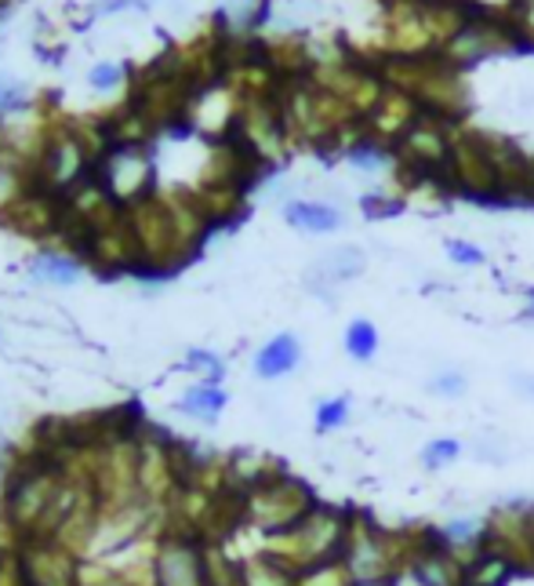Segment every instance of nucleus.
Returning <instances> with one entry per match:
<instances>
[{
  "label": "nucleus",
  "mask_w": 534,
  "mask_h": 586,
  "mask_svg": "<svg viewBox=\"0 0 534 586\" xmlns=\"http://www.w3.org/2000/svg\"><path fill=\"white\" fill-rule=\"evenodd\" d=\"M527 299H531V313H534V291H531V296H527Z\"/></svg>",
  "instance_id": "nucleus-36"
},
{
  "label": "nucleus",
  "mask_w": 534,
  "mask_h": 586,
  "mask_svg": "<svg viewBox=\"0 0 534 586\" xmlns=\"http://www.w3.org/2000/svg\"><path fill=\"white\" fill-rule=\"evenodd\" d=\"M353 586H392V579H360Z\"/></svg>",
  "instance_id": "nucleus-34"
},
{
  "label": "nucleus",
  "mask_w": 534,
  "mask_h": 586,
  "mask_svg": "<svg viewBox=\"0 0 534 586\" xmlns=\"http://www.w3.org/2000/svg\"><path fill=\"white\" fill-rule=\"evenodd\" d=\"M392 586H422V583H418V575H414L411 569H403V572L392 575Z\"/></svg>",
  "instance_id": "nucleus-32"
},
{
  "label": "nucleus",
  "mask_w": 534,
  "mask_h": 586,
  "mask_svg": "<svg viewBox=\"0 0 534 586\" xmlns=\"http://www.w3.org/2000/svg\"><path fill=\"white\" fill-rule=\"evenodd\" d=\"M120 81V67H95L92 70V84L95 88H113Z\"/></svg>",
  "instance_id": "nucleus-30"
},
{
  "label": "nucleus",
  "mask_w": 534,
  "mask_h": 586,
  "mask_svg": "<svg viewBox=\"0 0 534 586\" xmlns=\"http://www.w3.org/2000/svg\"><path fill=\"white\" fill-rule=\"evenodd\" d=\"M244 579L247 586H294V572L283 569L277 558H269V553L262 550L258 558H251L244 564Z\"/></svg>",
  "instance_id": "nucleus-18"
},
{
  "label": "nucleus",
  "mask_w": 534,
  "mask_h": 586,
  "mask_svg": "<svg viewBox=\"0 0 534 586\" xmlns=\"http://www.w3.org/2000/svg\"><path fill=\"white\" fill-rule=\"evenodd\" d=\"M345 354L353 361H371L378 354V328L371 321H353L345 332Z\"/></svg>",
  "instance_id": "nucleus-22"
},
{
  "label": "nucleus",
  "mask_w": 534,
  "mask_h": 586,
  "mask_svg": "<svg viewBox=\"0 0 534 586\" xmlns=\"http://www.w3.org/2000/svg\"><path fill=\"white\" fill-rule=\"evenodd\" d=\"M19 569L26 586H81L76 553L59 547L54 539H26L19 553Z\"/></svg>",
  "instance_id": "nucleus-7"
},
{
  "label": "nucleus",
  "mask_w": 534,
  "mask_h": 586,
  "mask_svg": "<svg viewBox=\"0 0 534 586\" xmlns=\"http://www.w3.org/2000/svg\"><path fill=\"white\" fill-rule=\"evenodd\" d=\"M29 274L33 280H44V285H73L81 277V266L65 255H40L29 263Z\"/></svg>",
  "instance_id": "nucleus-20"
},
{
  "label": "nucleus",
  "mask_w": 534,
  "mask_h": 586,
  "mask_svg": "<svg viewBox=\"0 0 534 586\" xmlns=\"http://www.w3.org/2000/svg\"><path fill=\"white\" fill-rule=\"evenodd\" d=\"M182 488L179 463H174V444L160 438H138V492L146 503L171 499Z\"/></svg>",
  "instance_id": "nucleus-9"
},
{
  "label": "nucleus",
  "mask_w": 534,
  "mask_h": 586,
  "mask_svg": "<svg viewBox=\"0 0 534 586\" xmlns=\"http://www.w3.org/2000/svg\"><path fill=\"white\" fill-rule=\"evenodd\" d=\"M400 204H403V198H367L364 201V212L371 215V219H381V215L400 212Z\"/></svg>",
  "instance_id": "nucleus-27"
},
{
  "label": "nucleus",
  "mask_w": 534,
  "mask_h": 586,
  "mask_svg": "<svg viewBox=\"0 0 534 586\" xmlns=\"http://www.w3.org/2000/svg\"><path fill=\"white\" fill-rule=\"evenodd\" d=\"M179 408L185 411V416H196V419L211 422L218 411L226 408V394H222V390H218L215 383H196L190 394L179 400Z\"/></svg>",
  "instance_id": "nucleus-19"
},
{
  "label": "nucleus",
  "mask_w": 534,
  "mask_h": 586,
  "mask_svg": "<svg viewBox=\"0 0 534 586\" xmlns=\"http://www.w3.org/2000/svg\"><path fill=\"white\" fill-rule=\"evenodd\" d=\"M465 390H469V379H465L462 368H440V372L429 375V394L433 397L454 400V397H462Z\"/></svg>",
  "instance_id": "nucleus-23"
},
{
  "label": "nucleus",
  "mask_w": 534,
  "mask_h": 586,
  "mask_svg": "<svg viewBox=\"0 0 534 586\" xmlns=\"http://www.w3.org/2000/svg\"><path fill=\"white\" fill-rule=\"evenodd\" d=\"M345 536H349V510L316 503L299 525H291L288 531H277V536H266V553L277 558L283 569H291L299 575L324 561L342 558Z\"/></svg>",
  "instance_id": "nucleus-2"
},
{
  "label": "nucleus",
  "mask_w": 534,
  "mask_h": 586,
  "mask_svg": "<svg viewBox=\"0 0 534 586\" xmlns=\"http://www.w3.org/2000/svg\"><path fill=\"white\" fill-rule=\"evenodd\" d=\"M294 586H353V575H349L342 558H338V561H324V564H316V569L299 572L294 575Z\"/></svg>",
  "instance_id": "nucleus-21"
},
{
  "label": "nucleus",
  "mask_w": 534,
  "mask_h": 586,
  "mask_svg": "<svg viewBox=\"0 0 534 586\" xmlns=\"http://www.w3.org/2000/svg\"><path fill=\"white\" fill-rule=\"evenodd\" d=\"M480 139H484L490 165L498 171L501 201H531V157L501 135L480 132Z\"/></svg>",
  "instance_id": "nucleus-10"
},
{
  "label": "nucleus",
  "mask_w": 534,
  "mask_h": 586,
  "mask_svg": "<svg viewBox=\"0 0 534 586\" xmlns=\"http://www.w3.org/2000/svg\"><path fill=\"white\" fill-rule=\"evenodd\" d=\"M476 455H480V459H487V463H501V459H506V444H501L498 438H480L476 441Z\"/></svg>",
  "instance_id": "nucleus-28"
},
{
  "label": "nucleus",
  "mask_w": 534,
  "mask_h": 586,
  "mask_svg": "<svg viewBox=\"0 0 534 586\" xmlns=\"http://www.w3.org/2000/svg\"><path fill=\"white\" fill-rule=\"evenodd\" d=\"M418 117H422V106L414 103V95L389 88L386 84V92H381V99L375 103V110L364 117V139L392 154V146L411 132Z\"/></svg>",
  "instance_id": "nucleus-8"
},
{
  "label": "nucleus",
  "mask_w": 534,
  "mask_h": 586,
  "mask_svg": "<svg viewBox=\"0 0 534 586\" xmlns=\"http://www.w3.org/2000/svg\"><path fill=\"white\" fill-rule=\"evenodd\" d=\"M11 99H15V92H11L4 81H0V110H4V106H11Z\"/></svg>",
  "instance_id": "nucleus-33"
},
{
  "label": "nucleus",
  "mask_w": 534,
  "mask_h": 586,
  "mask_svg": "<svg viewBox=\"0 0 534 586\" xmlns=\"http://www.w3.org/2000/svg\"><path fill=\"white\" fill-rule=\"evenodd\" d=\"M313 506H316L313 488L283 470L277 477H269V481H262L258 488H251V492H244V521H251L266 536H277V531L299 525Z\"/></svg>",
  "instance_id": "nucleus-4"
},
{
  "label": "nucleus",
  "mask_w": 534,
  "mask_h": 586,
  "mask_svg": "<svg viewBox=\"0 0 534 586\" xmlns=\"http://www.w3.org/2000/svg\"><path fill=\"white\" fill-rule=\"evenodd\" d=\"M345 419H349V397L324 400V405L316 408V430H338Z\"/></svg>",
  "instance_id": "nucleus-25"
},
{
  "label": "nucleus",
  "mask_w": 534,
  "mask_h": 586,
  "mask_svg": "<svg viewBox=\"0 0 534 586\" xmlns=\"http://www.w3.org/2000/svg\"><path fill=\"white\" fill-rule=\"evenodd\" d=\"M299 361H302V346H299V339L283 332V335H277V339H269V343L258 350V357H255V372H258L262 379H280V375L294 372V368H299Z\"/></svg>",
  "instance_id": "nucleus-14"
},
{
  "label": "nucleus",
  "mask_w": 534,
  "mask_h": 586,
  "mask_svg": "<svg viewBox=\"0 0 534 586\" xmlns=\"http://www.w3.org/2000/svg\"><path fill=\"white\" fill-rule=\"evenodd\" d=\"M517 572L520 569L506 558V553L484 547L473 561L465 564V586H509V579Z\"/></svg>",
  "instance_id": "nucleus-16"
},
{
  "label": "nucleus",
  "mask_w": 534,
  "mask_h": 586,
  "mask_svg": "<svg viewBox=\"0 0 534 586\" xmlns=\"http://www.w3.org/2000/svg\"><path fill=\"white\" fill-rule=\"evenodd\" d=\"M153 583L157 586H207L204 539L171 531L153 553Z\"/></svg>",
  "instance_id": "nucleus-6"
},
{
  "label": "nucleus",
  "mask_w": 534,
  "mask_h": 586,
  "mask_svg": "<svg viewBox=\"0 0 534 586\" xmlns=\"http://www.w3.org/2000/svg\"><path fill=\"white\" fill-rule=\"evenodd\" d=\"M512 386H517V394H520V397H531V400H534V375L517 372V375H512Z\"/></svg>",
  "instance_id": "nucleus-31"
},
{
  "label": "nucleus",
  "mask_w": 534,
  "mask_h": 586,
  "mask_svg": "<svg viewBox=\"0 0 534 586\" xmlns=\"http://www.w3.org/2000/svg\"><path fill=\"white\" fill-rule=\"evenodd\" d=\"M65 477L62 463L54 455L40 452V455H29L26 463L19 466L15 477L8 481V495H4V517L8 525L26 539H40L44 525H48L54 503L62 499Z\"/></svg>",
  "instance_id": "nucleus-3"
},
{
  "label": "nucleus",
  "mask_w": 534,
  "mask_h": 586,
  "mask_svg": "<svg viewBox=\"0 0 534 586\" xmlns=\"http://www.w3.org/2000/svg\"><path fill=\"white\" fill-rule=\"evenodd\" d=\"M149 182V165L138 150L131 146H120L113 157L106 160V179H102V190L109 198H120V201H138V193L146 190Z\"/></svg>",
  "instance_id": "nucleus-11"
},
{
  "label": "nucleus",
  "mask_w": 534,
  "mask_h": 586,
  "mask_svg": "<svg viewBox=\"0 0 534 586\" xmlns=\"http://www.w3.org/2000/svg\"><path fill=\"white\" fill-rule=\"evenodd\" d=\"M204 569H207V586H247L244 564H236L218 542H204Z\"/></svg>",
  "instance_id": "nucleus-17"
},
{
  "label": "nucleus",
  "mask_w": 534,
  "mask_h": 586,
  "mask_svg": "<svg viewBox=\"0 0 534 586\" xmlns=\"http://www.w3.org/2000/svg\"><path fill=\"white\" fill-rule=\"evenodd\" d=\"M447 255H451V263H458V266H480V263H484V252H480L476 244H469V241H447Z\"/></svg>",
  "instance_id": "nucleus-26"
},
{
  "label": "nucleus",
  "mask_w": 534,
  "mask_h": 586,
  "mask_svg": "<svg viewBox=\"0 0 534 586\" xmlns=\"http://www.w3.org/2000/svg\"><path fill=\"white\" fill-rule=\"evenodd\" d=\"M360 274H364V252H360V248H335V252H327L313 263L310 285L316 291H331Z\"/></svg>",
  "instance_id": "nucleus-12"
},
{
  "label": "nucleus",
  "mask_w": 534,
  "mask_h": 586,
  "mask_svg": "<svg viewBox=\"0 0 534 586\" xmlns=\"http://www.w3.org/2000/svg\"><path fill=\"white\" fill-rule=\"evenodd\" d=\"M447 176H451L454 193H465V198L487 201V204L501 201L498 171H495V165H490L480 132H465V128L458 132L454 146H451V165H447Z\"/></svg>",
  "instance_id": "nucleus-5"
},
{
  "label": "nucleus",
  "mask_w": 534,
  "mask_h": 586,
  "mask_svg": "<svg viewBox=\"0 0 534 586\" xmlns=\"http://www.w3.org/2000/svg\"><path fill=\"white\" fill-rule=\"evenodd\" d=\"M378 73L389 88L414 95L422 113L462 124V117L469 110V88L462 70L444 51H433V56H418V59H381Z\"/></svg>",
  "instance_id": "nucleus-1"
},
{
  "label": "nucleus",
  "mask_w": 534,
  "mask_h": 586,
  "mask_svg": "<svg viewBox=\"0 0 534 586\" xmlns=\"http://www.w3.org/2000/svg\"><path fill=\"white\" fill-rule=\"evenodd\" d=\"M531 204H534V157H531Z\"/></svg>",
  "instance_id": "nucleus-35"
},
{
  "label": "nucleus",
  "mask_w": 534,
  "mask_h": 586,
  "mask_svg": "<svg viewBox=\"0 0 534 586\" xmlns=\"http://www.w3.org/2000/svg\"><path fill=\"white\" fill-rule=\"evenodd\" d=\"M11 215H15L11 226L22 230V234H48V230H54V226L62 223V215L54 212V201L48 198V193H40V190H33L22 201L11 204Z\"/></svg>",
  "instance_id": "nucleus-13"
},
{
  "label": "nucleus",
  "mask_w": 534,
  "mask_h": 586,
  "mask_svg": "<svg viewBox=\"0 0 534 586\" xmlns=\"http://www.w3.org/2000/svg\"><path fill=\"white\" fill-rule=\"evenodd\" d=\"M190 364L201 368V372H207V383H218V375H222V364H218L211 354H193Z\"/></svg>",
  "instance_id": "nucleus-29"
},
{
  "label": "nucleus",
  "mask_w": 534,
  "mask_h": 586,
  "mask_svg": "<svg viewBox=\"0 0 534 586\" xmlns=\"http://www.w3.org/2000/svg\"><path fill=\"white\" fill-rule=\"evenodd\" d=\"M283 219L305 234H335L338 226H342V212L324 201H291L288 208H283Z\"/></svg>",
  "instance_id": "nucleus-15"
},
{
  "label": "nucleus",
  "mask_w": 534,
  "mask_h": 586,
  "mask_svg": "<svg viewBox=\"0 0 534 586\" xmlns=\"http://www.w3.org/2000/svg\"><path fill=\"white\" fill-rule=\"evenodd\" d=\"M458 455H462V444H458L454 438L429 441L422 449V466H425V470H444V466H451Z\"/></svg>",
  "instance_id": "nucleus-24"
}]
</instances>
